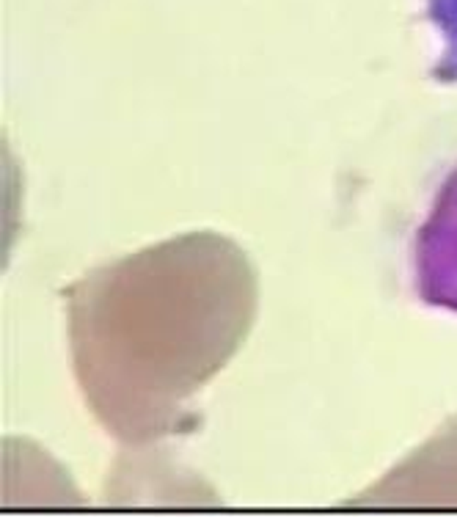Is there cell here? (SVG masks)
Returning <instances> with one entry per match:
<instances>
[{"mask_svg":"<svg viewBox=\"0 0 457 518\" xmlns=\"http://www.w3.org/2000/svg\"><path fill=\"white\" fill-rule=\"evenodd\" d=\"M413 276L424 304L457 314V168L444 180L419 226Z\"/></svg>","mask_w":457,"mask_h":518,"instance_id":"6da1fadb","label":"cell"},{"mask_svg":"<svg viewBox=\"0 0 457 518\" xmlns=\"http://www.w3.org/2000/svg\"><path fill=\"white\" fill-rule=\"evenodd\" d=\"M427 11L441 39V72L457 78V0H427Z\"/></svg>","mask_w":457,"mask_h":518,"instance_id":"7a4b0ae2","label":"cell"}]
</instances>
